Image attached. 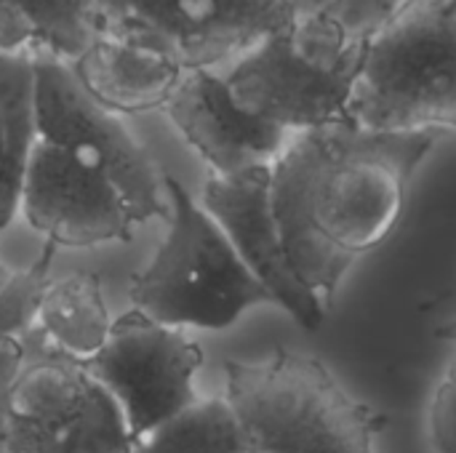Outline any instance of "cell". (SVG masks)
Instances as JSON below:
<instances>
[{
  "label": "cell",
  "instance_id": "cell-1",
  "mask_svg": "<svg viewBox=\"0 0 456 453\" xmlns=\"http://www.w3.org/2000/svg\"><path fill=\"white\" fill-rule=\"evenodd\" d=\"M444 136L350 120L289 136L270 166V206L294 272L323 302L398 227L417 168Z\"/></svg>",
  "mask_w": 456,
  "mask_h": 453
},
{
  "label": "cell",
  "instance_id": "cell-2",
  "mask_svg": "<svg viewBox=\"0 0 456 453\" xmlns=\"http://www.w3.org/2000/svg\"><path fill=\"white\" fill-rule=\"evenodd\" d=\"M224 374L246 453H374L387 427L310 355L275 350L265 363L227 360Z\"/></svg>",
  "mask_w": 456,
  "mask_h": 453
},
{
  "label": "cell",
  "instance_id": "cell-3",
  "mask_svg": "<svg viewBox=\"0 0 456 453\" xmlns=\"http://www.w3.org/2000/svg\"><path fill=\"white\" fill-rule=\"evenodd\" d=\"M347 120L371 131H454L456 0H411L363 43Z\"/></svg>",
  "mask_w": 456,
  "mask_h": 453
},
{
  "label": "cell",
  "instance_id": "cell-4",
  "mask_svg": "<svg viewBox=\"0 0 456 453\" xmlns=\"http://www.w3.org/2000/svg\"><path fill=\"white\" fill-rule=\"evenodd\" d=\"M168 232L150 264L131 278V302L147 318L184 328H230L246 310L273 304L270 291L248 272L232 243L171 174H163Z\"/></svg>",
  "mask_w": 456,
  "mask_h": 453
},
{
  "label": "cell",
  "instance_id": "cell-5",
  "mask_svg": "<svg viewBox=\"0 0 456 453\" xmlns=\"http://www.w3.org/2000/svg\"><path fill=\"white\" fill-rule=\"evenodd\" d=\"M8 392L5 453H134L120 403L32 323Z\"/></svg>",
  "mask_w": 456,
  "mask_h": 453
},
{
  "label": "cell",
  "instance_id": "cell-6",
  "mask_svg": "<svg viewBox=\"0 0 456 453\" xmlns=\"http://www.w3.org/2000/svg\"><path fill=\"white\" fill-rule=\"evenodd\" d=\"M37 139L104 174L126 198L136 224L168 216L163 174L123 115L99 104L75 77L67 59L32 53Z\"/></svg>",
  "mask_w": 456,
  "mask_h": 453
},
{
  "label": "cell",
  "instance_id": "cell-7",
  "mask_svg": "<svg viewBox=\"0 0 456 453\" xmlns=\"http://www.w3.org/2000/svg\"><path fill=\"white\" fill-rule=\"evenodd\" d=\"M291 19V0H110L99 32L192 69L235 59Z\"/></svg>",
  "mask_w": 456,
  "mask_h": 453
},
{
  "label": "cell",
  "instance_id": "cell-8",
  "mask_svg": "<svg viewBox=\"0 0 456 453\" xmlns=\"http://www.w3.org/2000/svg\"><path fill=\"white\" fill-rule=\"evenodd\" d=\"M88 374L120 403L131 443L163 419L195 403L192 376L203 366V350L136 307L110 323L104 344L83 358Z\"/></svg>",
  "mask_w": 456,
  "mask_h": 453
},
{
  "label": "cell",
  "instance_id": "cell-9",
  "mask_svg": "<svg viewBox=\"0 0 456 453\" xmlns=\"http://www.w3.org/2000/svg\"><path fill=\"white\" fill-rule=\"evenodd\" d=\"M19 214L53 248L128 243L136 227L126 198L104 174L43 139L29 152Z\"/></svg>",
  "mask_w": 456,
  "mask_h": 453
},
{
  "label": "cell",
  "instance_id": "cell-10",
  "mask_svg": "<svg viewBox=\"0 0 456 453\" xmlns=\"http://www.w3.org/2000/svg\"><path fill=\"white\" fill-rule=\"evenodd\" d=\"M224 85L232 101L289 133L347 120L353 75H334L305 61L283 27L259 37L232 59Z\"/></svg>",
  "mask_w": 456,
  "mask_h": 453
},
{
  "label": "cell",
  "instance_id": "cell-11",
  "mask_svg": "<svg viewBox=\"0 0 456 453\" xmlns=\"http://www.w3.org/2000/svg\"><path fill=\"white\" fill-rule=\"evenodd\" d=\"M200 206L214 216L248 272L270 291L302 328L318 331L326 320L323 299L294 272L270 206V168H251L235 176L208 171Z\"/></svg>",
  "mask_w": 456,
  "mask_h": 453
},
{
  "label": "cell",
  "instance_id": "cell-12",
  "mask_svg": "<svg viewBox=\"0 0 456 453\" xmlns=\"http://www.w3.org/2000/svg\"><path fill=\"white\" fill-rule=\"evenodd\" d=\"M163 112L216 176L270 168L291 136L243 112L211 67L184 69Z\"/></svg>",
  "mask_w": 456,
  "mask_h": 453
},
{
  "label": "cell",
  "instance_id": "cell-13",
  "mask_svg": "<svg viewBox=\"0 0 456 453\" xmlns=\"http://www.w3.org/2000/svg\"><path fill=\"white\" fill-rule=\"evenodd\" d=\"M69 67L80 85L118 115L163 109L184 72L174 59L107 32H99Z\"/></svg>",
  "mask_w": 456,
  "mask_h": 453
},
{
  "label": "cell",
  "instance_id": "cell-14",
  "mask_svg": "<svg viewBox=\"0 0 456 453\" xmlns=\"http://www.w3.org/2000/svg\"><path fill=\"white\" fill-rule=\"evenodd\" d=\"M99 35L91 0H0V56L51 53L72 61Z\"/></svg>",
  "mask_w": 456,
  "mask_h": 453
},
{
  "label": "cell",
  "instance_id": "cell-15",
  "mask_svg": "<svg viewBox=\"0 0 456 453\" xmlns=\"http://www.w3.org/2000/svg\"><path fill=\"white\" fill-rule=\"evenodd\" d=\"M35 128L32 53L0 56V230L19 216V195Z\"/></svg>",
  "mask_w": 456,
  "mask_h": 453
},
{
  "label": "cell",
  "instance_id": "cell-16",
  "mask_svg": "<svg viewBox=\"0 0 456 453\" xmlns=\"http://www.w3.org/2000/svg\"><path fill=\"white\" fill-rule=\"evenodd\" d=\"M35 323L45 336L75 358L94 355L110 334V310L102 294V278L96 272H75L59 280H48Z\"/></svg>",
  "mask_w": 456,
  "mask_h": 453
},
{
  "label": "cell",
  "instance_id": "cell-17",
  "mask_svg": "<svg viewBox=\"0 0 456 453\" xmlns=\"http://www.w3.org/2000/svg\"><path fill=\"white\" fill-rule=\"evenodd\" d=\"M134 453H246L224 398L195 400L134 441Z\"/></svg>",
  "mask_w": 456,
  "mask_h": 453
},
{
  "label": "cell",
  "instance_id": "cell-18",
  "mask_svg": "<svg viewBox=\"0 0 456 453\" xmlns=\"http://www.w3.org/2000/svg\"><path fill=\"white\" fill-rule=\"evenodd\" d=\"M53 251L51 243H43L40 256L24 270H13L0 259V339L19 336L35 323L40 294L51 280L48 270Z\"/></svg>",
  "mask_w": 456,
  "mask_h": 453
},
{
  "label": "cell",
  "instance_id": "cell-19",
  "mask_svg": "<svg viewBox=\"0 0 456 453\" xmlns=\"http://www.w3.org/2000/svg\"><path fill=\"white\" fill-rule=\"evenodd\" d=\"M411 0H331L323 11L355 43H366L374 32L390 24Z\"/></svg>",
  "mask_w": 456,
  "mask_h": 453
},
{
  "label": "cell",
  "instance_id": "cell-20",
  "mask_svg": "<svg viewBox=\"0 0 456 453\" xmlns=\"http://www.w3.org/2000/svg\"><path fill=\"white\" fill-rule=\"evenodd\" d=\"M430 430L438 453H456V384L454 374L444 379L430 411Z\"/></svg>",
  "mask_w": 456,
  "mask_h": 453
},
{
  "label": "cell",
  "instance_id": "cell-21",
  "mask_svg": "<svg viewBox=\"0 0 456 453\" xmlns=\"http://www.w3.org/2000/svg\"><path fill=\"white\" fill-rule=\"evenodd\" d=\"M21 368V342L19 336H3L0 339V453H5V409H8V392Z\"/></svg>",
  "mask_w": 456,
  "mask_h": 453
},
{
  "label": "cell",
  "instance_id": "cell-22",
  "mask_svg": "<svg viewBox=\"0 0 456 453\" xmlns=\"http://www.w3.org/2000/svg\"><path fill=\"white\" fill-rule=\"evenodd\" d=\"M331 0H291V11L294 16H305V13H315L323 11Z\"/></svg>",
  "mask_w": 456,
  "mask_h": 453
},
{
  "label": "cell",
  "instance_id": "cell-23",
  "mask_svg": "<svg viewBox=\"0 0 456 453\" xmlns=\"http://www.w3.org/2000/svg\"><path fill=\"white\" fill-rule=\"evenodd\" d=\"M96 8H99V24H102V13L107 11V5H110V0H91Z\"/></svg>",
  "mask_w": 456,
  "mask_h": 453
}]
</instances>
